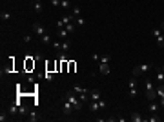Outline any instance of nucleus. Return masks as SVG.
<instances>
[{
  "instance_id": "nucleus-6",
  "label": "nucleus",
  "mask_w": 164,
  "mask_h": 122,
  "mask_svg": "<svg viewBox=\"0 0 164 122\" xmlns=\"http://www.w3.org/2000/svg\"><path fill=\"white\" fill-rule=\"evenodd\" d=\"M62 111L66 113V115H71L73 111H77L75 110V106L69 102V100H66V98H62Z\"/></svg>"
},
{
  "instance_id": "nucleus-11",
  "label": "nucleus",
  "mask_w": 164,
  "mask_h": 122,
  "mask_svg": "<svg viewBox=\"0 0 164 122\" xmlns=\"http://www.w3.org/2000/svg\"><path fill=\"white\" fill-rule=\"evenodd\" d=\"M99 71L102 73V75H109V73H111L109 66H108V64H104V62H99Z\"/></svg>"
},
{
  "instance_id": "nucleus-3",
  "label": "nucleus",
  "mask_w": 164,
  "mask_h": 122,
  "mask_svg": "<svg viewBox=\"0 0 164 122\" xmlns=\"http://www.w3.org/2000/svg\"><path fill=\"white\" fill-rule=\"evenodd\" d=\"M151 35H153V38L157 40V46H159V47H164V33L161 31V28H155V29L151 31Z\"/></svg>"
},
{
  "instance_id": "nucleus-27",
  "label": "nucleus",
  "mask_w": 164,
  "mask_h": 122,
  "mask_svg": "<svg viewBox=\"0 0 164 122\" xmlns=\"http://www.w3.org/2000/svg\"><path fill=\"white\" fill-rule=\"evenodd\" d=\"M60 6H62L64 9H69V8H71V2H69V0H62V2H60Z\"/></svg>"
},
{
  "instance_id": "nucleus-23",
  "label": "nucleus",
  "mask_w": 164,
  "mask_h": 122,
  "mask_svg": "<svg viewBox=\"0 0 164 122\" xmlns=\"http://www.w3.org/2000/svg\"><path fill=\"white\" fill-rule=\"evenodd\" d=\"M40 40H42L44 44H51V42H53V40H51V37L47 35V33H46V35H42V37H40Z\"/></svg>"
},
{
  "instance_id": "nucleus-14",
  "label": "nucleus",
  "mask_w": 164,
  "mask_h": 122,
  "mask_svg": "<svg viewBox=\"0 0 164 122\" xmlns=\"http://www.w3.org/2000/svg\"><path fill=\"white\" fill-rule=\"evenodd\" d=\"M129 120H131V122H144L146 119L140 117V113H131V115H129Z\"/></svg>"
},
{
  "instance_id": "nucleus-34",
  "label": "nucleus",
  "mask_w": 164,
  "mask_h": 122,
  "mask_svg": "<svg viewBox=\"0 0 164 122\" xmlns=\"http://www.w3.org/2000/svg\"><path fill=\"white\" fill-rule=\"evenodd\" d=\"M161 71H162V73H164V66H162V67H161Z\"/></svg>"
},
{
  "instance_id": "nucleus-8",
  "label": "nucleus",
  "mask_w": 164,
  "mask_h": 122,
  "mask_svg": "<svg viewBox=\"0 0 164 122\" xmlns=\"http://www.w3.org/2000/svg\"><path fill=\"white\" fill-rule=\"evenodd\" d=\"M33 33H35V35H38V37H42V35H46V28H44V26L42 24H38V22H35V24H33Z\"/></svg>"
},
{
  "instance_id": "nucleus-12",
  "label": "nucleus",
  "mask_w": 164,
  "mask_h": 122,
  "mask_svg": "<svg viewBox=\"0 0 164 122\" xmlns=\"http://www.w3.org/2000/svg\"><path fill=\"white\" fill-rule=\"evenodd\" d=\"M100 98H102V95H100V91H99V89L90 91V100H91V102H97V100H100Z\"/></svg>"
},
{
  "instance_id": "nucleus-7",
  "label": "nucleus",
  "mask_w": 164,
  "mask_h": 122,
  "mask_svg": "<svg viewBox=\"0 0 164 122\" xmlns=\"http://www.w3.org/2000/svg\"><path fill=\"white\" fill-rule=\"evenodd\" d=\"M128 91H129V97H137V80H135V77L129 78V82H128Z\"/></svg>"
},
{
  "instance_id": "nucleus-19",
  "label": "nucleus",
  "mask_w": 164,
  "mask_h": 122,
  "mask_svg": "<svg viewBox=\"0 0 164 122\" xmlns=\"http://www.w3.org/2000/svg\"><path fill=\"white\" fill-rule=\"evenodd\" d=\"M109 60H111V55H108V53H104V55H100V57H99V62H104V64H108Z\"/></svg>"
},
{
  "instance_id": "nucleus-10",
  "label": "nucleus",
  "mask_w": 164,
  "mask_h": 122,
  "mask_svg": "<svg viewBox=\"0 0 164 122\" xmlns=\"http://www.w3.org/2000/svg\"><path fill=\"white\" fill-rule=\"evenodd\" d=\"M148 110L151 111V113H159V110H161V104L157 102V100H151V102H149V106H148Z\"/></svg>"
},
{
  "instance_id": "nucleus-16",
  "label": "nucleus",
  "mask_w": 164,
  "mask_h": 122,
  "mask_svg": "<svg viewBox=\"0 0 164 122\" xmlns=\"http://www.w3.org/2000/svg\"><path fill=\"white\" fill-rule=\"evenodd\" d=\"M33 9H35L37 13H42V9H44V6H42V2H37V0H33Z\"/></svg>"
},
{
  "instance_id": "nucleus-29",
  "label": "nucleus",
  "mask_w": 164,
  "mask_h": 122,
  "mask_svg": "<svg viewBox=\"0 0 164 122\" xmlns=\"http://www.w3.org/2000/svg\"><path fill=\"white\" fill-rule=\"evenodd\" d=\"M18 115H27V110H26L24 106H20V107H18Z\"/></svg>"
},
{
  "instance_id": "nucleus-33",
  "label": "nucleus",
  "mask_w": 164,
  "mask_h": 122,
  "mask_svg": "<svg viewBox=\"0 0 164 122\" xmlns=\"http://www.w3.org/2000/svg\"><path fill=\"white\" fill-rule=\"evenodd\" d=\"M159 28H161V31L164 33V22H161V26H159Z\"/></svg>"
},
{
  "instance_id": "nucleus-1",
  "label": "nucleus",
  "mask_w": 164,
  "mask_h": 122,
  "mask_svg": "<svg viewBox=\"0 0 164 122\" xmlns=\"http://www.w3.org/2000/svg\"><path fill=\"white\" fill-rule=\"evenodd\" d=\"M144 89H146V97L148 100L151 102V100H159V95H157V87L151 80H144Z\"/></svg>"
},
{
  "instance_id": "nucleus-2",
  "label": "nucleus",
  "mask_w": 164,
  "mask_h": 122,
  "mask_svg": "<svg viewBox=\"0 0 164 122\" xmlns=\"http://www.w3.org/2000/svg\"><path fill=\"white\" fill-rule=\"evenodd\" d=\"M151 64H148V62H144V64H139V66H135L133 67V77H140V75H144V73H148L149 69H151Z\"/></svg>"
},
{
  "instance_id": "nucleus-5",
  "label": "nucleus",
  "mask_w": 164,
  "mask_h": 122,
  "mask_svg": "<svg viewBox=\"0 0 164 122\" xmlns=\"http://www.w3.org/2000/svg\"><path fill=\"white\" fill-rule=\"evenodd\" d=\"M104 107H106V100H97V102H91L90 104V110L93 111V113H97V111H100V110H104Z\"/></svg>"
},
{
  "instance_id": "nucleus-26",
  "label": "nucleus",
  "mask_w": 164,
  "mask_h": 122,
  "mask_svg": "<svg viewBox=\"0 0 164 122\" xmlns=\"http://www.w3.org/2000/svg\"><path fill=\"white\" fill-rule=\"evenodd\" d=\"M80 13H82V9L79 8V6H75V8L71 9V15H75V17H80Z\"/></svg>"
},
{
  "instance_id": "nucleus-32",
  "label": "nucleus",
  "mask_w": 164,
  "mask_h": 122,
  "mask_svg": "<svg viewBox=\"0 0 164 122\" xmlns=\"http://www.w3.org/2000/svg\"><path fill=\"white\" fill-rule=\"evenodd\" d=\"M159 104H161V107H164V97H161V98H159Z\"/></svg>"
},
{
  "instance_id": "nucleus-30",
  "label": "nucleus",
  "mask_w": 164,
  "mask_h": 122,
  "mask_svg": "<svg viewBox=\"0 0 164 122\" xmlns=\"http://www.w3.org/2000/svg\"><path fill=\"white\" fill-rule=\"evenodd\" d=\"M49 2H51V6H55V8H58V6H60V2H62V0H49Z\"/></svg>"
},
{
  "instance_id": "nucleus-4",
  "label": "nucleus",
  "mask_w": 164,
  "mask_h": 122,
  "mask_svg": "<svg viewBox=\"0 0 164 122\" xmlns=\"http://www.w3.org/2000/svg\"><path fill=\"white\" fill-rule=\"evenodd\" d=\"M71 22H75V15H66L57 22V28H66V26L71 24Z\"/></svg>"
},
{
  "instance_id": "nucleus-24",
  "label": "nucleus",
  "mask_w": 164,
  "mask_h": 122,
  "mask_svg": "<svg viewBox=\"0 0 164 122\" xmlns=\"http://www.w3.org/2000/svg\"><path fill=\"white\" fill-rule=\"evenodd\" d=\"M27 120H29V122H37V120H38V115H37L35 111H31L29 117H27Z\"/></svg>"
},
{
  "instance_id": "nucleus-28",
  "label": "nucleus",
  "mask_w": 164,
  "mask_h": 122,
  "mask_svg": "<svg viewBox=\"0 0 164 122\" xmlns=\"http://www.w3.org/2000/svg\"><path fill=\"white\" fill-rule=\"evenodd\" d=\"M8 119H9V117H8V113H6V111L2 110V111H0V120H2V122H6Z\"/></svg>"
},
{
  "instance_id": "nucleus-25",
  "label": "nucleus",
  "mask_w": 164,
  "mask_h": 122,
  "mask_svg": "<svg viewBox=\"0 0 164 122\" xmlns=\"http://www.w3.org/2000/svg\"><path fill=\"white\" fill-rule=\"evenodd\" d=\"M157 95H159V98L164 97V84H159V86H157Z\"/></svg>"
},
{
  "instance_id": "nucleus-17",
  "label": "nucleus",
  "mask_w": 164,
  "mask_h": 122,
  "mask_svg": "<svg viewBox=\"0 0 164 122\" xmlns=\"http://www.w3.org/2000/svg\"><path fill=\"white\" fill-rule=\"evenodd\" d=\"M155 80L159 84H164V73L161 71V69H157V73H155Z\"/></svg>"
},
{
  "instance_id": "nucleus-22",
  "label": "nucleus",
  "mask_w": 164,
  "mask_h": 122,
  "mask_svg": "<svg viewBox=\"0 0 164 122\" xmlns=\"http://www.w3.org/2000/svg\"><path fill=\"white\" fill-rule=\"evenodd\" d=\"M75 24H77V26H80V28H82V26H86V20L82 18V17H75Z\"/></svg>"
},
{
  "instance_id": "nucleus-20",
  "label": "nucleus",
  "mask_w": 164,
  "mask_h": 122,
  "mask_svg": "<svg viewBox=\"0 0 164 122\" xmlns=\"http://www.w3.org/2000/svg\"><path fill=\"white\" fill-rule=\"evenodd\" d=\"M44 78L47 80V82H51V80L55 78V73H53V71H46V73H44Z\"/></svg>"
},
{
  "instance_id": "nucleus-13",
  "label": "nucleus",
  "mask_w": 164,
  "mask_h": 122,
  "mask_svg": "<svg viewBox=\"0 0 164 122\" xmlns=\"http://www.w3.org/2000/svg\"><path fill=\"white\" fill-rule=\"evenodd\" d=\"M51 46H53V49L57 51V55H60V53H62V42H60V40H53Z\"/></svg>"
},
{
  "instance_id": "nucleus-31",
  "label": "nucleus",
  "mask_w": 164,
  "mask_h": 122,
  "mask_svg": "<svg viewBox=\"0 0 164 122\" xmlns=\"http://www.w3.org/2000/svg\"><path fill=\"white\" fill-rule=\"evenodd\" d=\"M24 42H31V35H26L24 37Z\"/></svg>"
},
{
  "instance_id": "nucleus-15",
  "label": "nucleus",
  "mask_w": 164,
  "mask_h": 122,
  "mask_svg": "<svg viewBox=\"0 0 164 122\" xmlns=\"http://www.w3.org/2000/svg\"><path fill=\"white\" fill-rule=\"evenodd\" d=\"M57 35H58V38L67 40V35H69V33L66 31V28H58V29H57Z\"/></svg>"
},
{
  "instance_id": "nucleus-9",
  "label": "nucleus",
  "mask_w": 164,
  "mask_h": 122,
  "mask_svg": "<svg viewBox=\"0 0 164 122\" xmlns=\"http://www.w3.org/2000/svg\"><path fill=\"white\" fill-rule=\"evenodd\" d=\"M8 113L11 115V117H17V115H18V104L17 102H11L8 106Z\"/></svg>"
},
{
  "instance_id": "nucleus-18",
  "label": "nucleus",
  "mask_w": 164,
  "mask_h": 122,
  "mask_svg": "<svg viewBox=\"0 0 164 122\" xmlns=\"http://www.w3.org/2000/svg\"><path fill=\"white\" fill-rule=\"evenodd\" d=\"M69 49H71V42L69 40H62V53L69 51Z\"/></svg>"
},
{
  "instance_id": "nucleus-21",
  "label": "nucleus",
  "mask_w": 164,
  "mask_h": 122,
  "mask_svg": "<svg viewBox=\"0 0 164 122\" xmlns=\"http://www.w3.org/2000/svg\"><path fill=\"white\" fill-rule=\"evenodd\" d=\"M0 18H2V22H4V20H9L11 18V13L9 11H2V13H0Z\"/></svg>"
}]
</instances>
